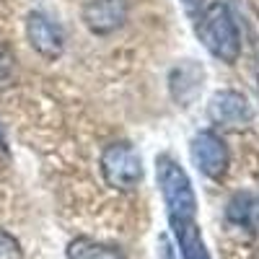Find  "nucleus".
I'll return each mask as SVG.
<instances>
[{"label":"nucleus","instance_id":"1","mask_svg":"<svg viewBox=\"0 0 259 259\" xmlns=\"http://www.w3.org/2000/svg\"><path fill=\"white\" fill-rule=\"evenodd\" d=\"M200 41L205 45V50L218 57L226 65H233L241 55V36H239V26L228 11L226 3H210L200 18L194 24Z\"/></svg>","mask_w":259,"mask_h":259},{"label":"nucleus","instance_id":"2","mask_svg":"<svg viewBox=\"0 0 259 259\" xmlns=\"http://www.w3.org/2000/svg\"><path fill=\"white\" fill-rule=\"evenodd\" d=\"M156 177L158 187L163 194V202L168 210V223L171 221H192L197 212V197H194L192 182L187 177V171L179 166L171 156H158L156 158Z\"/></svg>","mask_w":259,"mask_h":259},{"label":"nucleus","instance_id":"3","mask_svg":"<svg viewBox=\"0 0 259 259\" xmlns=\"http://www.w3.org/2000/svg\"><path fill=\"white\" fill-rule=\"evenodd\" d=\"M101 177L112 189L133 192L143 182L140 153L130 143H112L101 153Z\"/></svg>","mask_w":259,"mask_h":259},{"label":"nucleus","instance_id":"4","mask_svg":"<svg viewBox=\"0 0 259 259\" xmlns=\"http://www.w3.org/2000/svg\"><path fill=\"white\" fill-rule=\"evenodd\" d=\"M189 153H192V161L197 166L207 179H223L226 171H228V163H231V153H228V145L215 135V133H197L192 138V145H189Z\"/></svg>","mask_w":259,"mask_h":259},{"label":"nucleus","instance_id":"5","mask_svg":"<svg viewBox=\"0 0 259 259\" xmlns=\"http://www.w3.org/2000/svg\"><path fill=\"white\" fill-rule=\"evenodd\" d=\"M83 24L89 26V31L106 36L114 34L127 24L130 16V0H89L80 11Z\"/></svg>","mask_w":259,"mask_h":259},{"label":"nucleus","instance_id":"6","mask_svg":"<svg viewBox=\"0 0 259 259\" xmlns=\"http://www.w3.org/2000/svg\"><path fill=\"white\" fill-rule=\"evenodd\" d=\"M29 45L47 60H57L65 50V34L55 21L45 13H29L26 18Z\"/></svg>","mask_w":259,"mask_h":259},{"label":"nucleus","instance_id":"7","mask_svg":"<svg viewBox=\"0 0 259 259\" xmlns=\"http://www.w3.org/2000/svg\"><path fill=\"white\" fill-rule=\"evenodd\" d=\"M207 114H210L212 122L226 124V127L249 124L251 117H254L249 99H246L244 94H239V91H218V94L210 99Z\"/></svg>","mask_w":259,"mask_h":259},{"label":"nucleus","instance_id":"8","mask_svg":"<svg viewBox=\"0 0 259 259\" xmlns=\"http://www.w3.org/2000/svg\"><path fill=\"white\" fill-rule=\"evenodd\" d=\"M226 218L233 226H241L246 231H259V197L251 192L233 194L226 207Z\"/></svg>","mask_w":259,"mask_h":259},{"label":"nucleus","instance_id":"9","mask_svg":"<svg viewBox=\"0 0 259 259\" xmlns=\"http://www.w3.org/2000/svg\"><path fill=\"white\" fill-rule=\"evenodd\" d=\"M171 228H174V236L179 241L184 259H210L205 241H202V233H200L197 223H194V218L192 221H171Z\"/></svg>","mask_w":259,"mask_h":259},{"label":"nucleus","instance_id":"10","mask_svg":"<svg viewBox=\"0 0 259 259\" xmlns=\"http://www.w3.org/2000/svg\"><path fill=\"white\" fill-rule=\"evenodd\" d=\"M68 259H127V256L117 246L78 236V239H73L68 244Z\"/></svg>","mask_w":259,"mask_h":259},{"label":"nucleus","instance_id":"11","mask_svg":"<svg viewBox=\"0 0 259 259\" xmlns=\"http://www.w3.org/2000/svg\"><path fill=\"white\" fill-rule=\"evenodd\" d=\"M16 78V55L8 45H0V89H8Z\"/></svg>","mask_w":259,"mask_h":259},{"label":"nucleus","instance_id":"12","mask_svg":"<svg viewBox=\"0 0 259 259\" xmlns=\"http://www.w3.org/2000/svg\"><path fill=\"white\" fill-rule=\"evenodd\" d=\"M0 259H24V249H21L18 239L3 228H0Z\"/></svg>","mask_w":259,"mask_h":259},{"label":"nucleus","instance_id":"13","mask_svg":"<svg viewBox=\"0 0 259 259\" xmlns=\"http://www.w3.org/2000/svg\"><path fill=\"white\" fill-rule=\"evenodd\" d=\"M158 246H161V249H158V256H161V259H174V251H171V246H168V239H161Z\"/></svg>","mask_w":259,"mask_h":259},{"label":"nucleus","instance_id":"14","mask_svg":"<svg viewBox=\"0 0 259 259\" xmlns=\"http://www.w3.org/2000/svg\"><path fill=\"white\" fill-rule=\"evenodd\" d=\"M0 148H3V135H0Z\"/></svg>","mask_w":259,"mask_h":259}]
</instances>
